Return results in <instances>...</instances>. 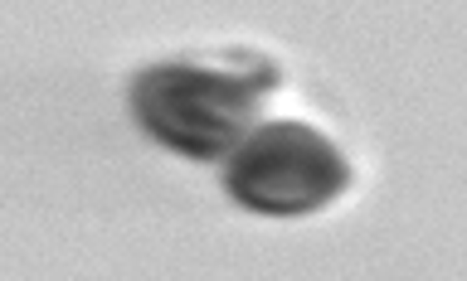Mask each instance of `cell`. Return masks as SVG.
I'll list each match as a JSON object with an SVG mask.
<instances>
[{
  "instance_id": "obj_1",
  "label": "cell",
  "mask_w": 467,
  "mask_h": 281,
  "mask_svg": "<svg viewBox=\"0 0 467 281\" xmlns=\"http://www.w3.org/2000/svg\"><path fill=\"white\" fill-rule=\"evenodd\" d=\"M277 87V64L239 58H161L131 78L141 131L190 160H224L258 126V107Z\"/></svg>"
},
{
  "instance_id": "obj_2",
  "label": "cell",
  "mask_w": 467,
  "mask_h": 281,
  "mask_svg": "<svg viewBox=\"0 0 467 281\" xmlns=\"http://www.w3.org/2000/svg\"><path fill=\"white\" fill-rule=\"evenodd\" d=\"M350 185V166L312 122H258L224 156V189L263 218H306Z\"/></svg>"
}]
</instances>
